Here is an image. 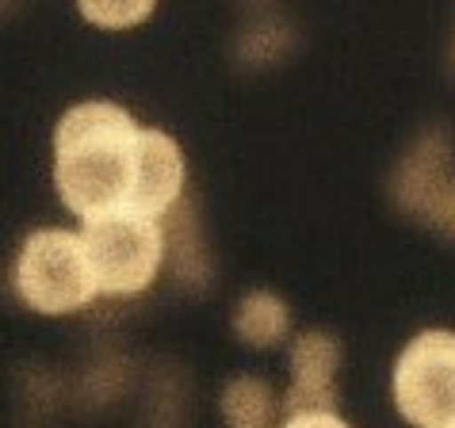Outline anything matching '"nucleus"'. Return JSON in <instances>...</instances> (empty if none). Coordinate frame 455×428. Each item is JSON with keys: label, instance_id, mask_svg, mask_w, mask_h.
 I'll return each mask as SVG.
<instances>
[{"label": "nucleus", "instance_id": "nucleus-1", "mask_svg": "<svg viewBox=\"0 0 455 428\" xmlns=\"http://www.w3.org/2000/svg\"><path fill=\"white\" fill-rule=\"evenodd\" d=\"M142 131L134 115L111 99H84L54 127V187L77 218L131 210Z\"/></svg>", "mask_w": 455, "mask_h": 428}, {"label": "nucleus", "instance_id": "nucleus-2", "mask_svg": "<svg viewBox=\"0 0 455 428\" xmlns=\"http://www.w3.org/2000/svg\"><path fill=\"white\" fill-rule=\"evenodd\" d=\"M16 291L39 313H69L100 295L81 234L35 230L16 257Z\"/></svg>", "mask_w": 455, "mask_h": 428}, {"label": "nucleus", "instance_id": "nucleus-3", "mask_svg": "<svg viewBox=\"0 0 455 428\" xmlns=\"http://www.w3.org/2000/svg\"><path fill=\"white\" fill-rule=\"evenodd\" d=\"M100 295H138L157 280L165 260V230L138 210H116L81 226Z\"/></svg>", "mask_w": 455, "mask_h": 428}, {"label": "nucleus", "instance_id": "nucleus-4", "mask_svg": "<svg viewBox=\"0 0 455 428\" xmlns=\"http://www.w3.org/2000/svg\"><path fill=\"white\" fill-rule=\"evenodd\" d=\"M395 406L413 428H455V333L425 329L402 348Z\"/></svg>", "mask_w": 455, "mask_h": 428}, {"label": "nucleus", "instance_id": "nucleus-5", "mask_svg": "<svg viewBox=\"0 0 455 428\" xmlns=\"http://www.w3.org/2000/svg\"><path fill=\"white\" fill-rule=\"evenodd\" d=\"M340 345L330 333H302L291 348V386L283 394L287 417L299 413H337Z\"/></svg>", "mask_w": 455, "mask_h": 428}, {"label": "nucleus", "instance_id": "nucleus-6", "mask_svg": "<svg viewBox=\"0 0 455 428\" xmlns=\"http://www.w3.org/2000/svg\"><path fill=\"white\" fill-rule=\"evenodd\" d=\"M184 192V154L165 131L146 127L142 131V165H138V184L131 210L161 218L176 207Z\"/></svg>", "mask_w": 455, "mask_h": 428}, {"label": "nucleus", "instance_id": "nucleus-7", "mask_svg": "<svg viewBox=\"0 0 455 428\" xmlns=\"http://www.w3.org/2000/svg\"><path fill=\"white\" fill-rule=\"evenodd\" d=\"M287 325H291L287 306L275 295H268V291L245 295L242 302H237V310H234V329H237V337H242L245 345H257V348L275 345L287 333Z\"/></svg>", "mask_w": 455, "mask_h": 428}, {"label": "nucleus", "instance_id": "nucleus-8", "mask_svg": "<svg viewBox=\"0 0 455 428\" xmlns=\"http://www.w3.org/2000/svg\"><path fill=\"white\" fill-rule=\"evenodd\" d=\"M222 417L230 428H268L275 421V394L260 379H234L222 390Z\"/></svg>", "mask_w": 455, "mask_h": 428}, {"label": "nucleus", "instance_id": "nucleus-9", "mask_svg": "<svg viewBox=\"0 0 455 428\" xmlns=\"http://www.w3.org/2000/svg\"><path fill=\"white\" fill-rule=\"evenodd\" d=\"M157 0H77L81 16L88 23L104 31H126V28H138L142 20H149Z\"/></svg>", "mask_w": 455, "mask_h": 428}, {"label": "nucleus", "instance_id": "nucleus-10", "mask_svg": "<svg viewBox=\"0 0 455 428\" xmlns=\"http://www.w3.org/2000/svg\"><path fill=\"white\" fill-rule=\"evenodd\" d=\"M283 428H352L337 417V413H299V417H287Z\"/></svg>", "mask_w": 455, "mask_h": 428}]
</instances>
